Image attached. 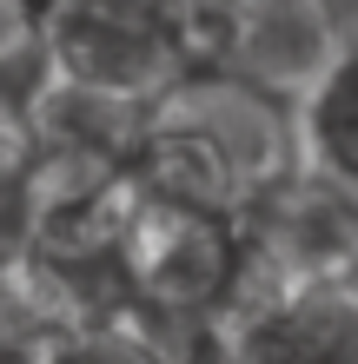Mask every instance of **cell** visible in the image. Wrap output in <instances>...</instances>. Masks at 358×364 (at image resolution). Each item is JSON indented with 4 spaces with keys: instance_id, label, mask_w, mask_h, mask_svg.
<instances>
[{
    "instance_id": "1",
    "label": "cell",
    "mask_w": 358,
    "mask_h": 364,
    "mask_svg": "<svg viewBox=\"0 0 358 364\" xmlns=\"http://www.w3.org/2000/svg\"><path fill=\"white\" fill-rule=\"evenodd\" d=\"M47 73L153 106L193 73V0H53Z\"/></svg>"
},
{
    "instance_id": "2",
    "label": "cell",
    "mask_w": 358,
    "mask_h": 364,
    "mask_svg": "<svg viewBox=\"0 0 358 364\" xmlns=\"http://www.w3.org/2000/svg\"><path fill=\"white\" fill-rule=\"evenodd\" d=\"M339 20L325 0H193V67H226L272 93H299L332 53Z\"/></svg>"
},
{
    "instance_id": "3",
    "label": "cell",
    "mask_w": 358,
    "mask_h": 364,
    "mask_svg": "<svg viewBox=\"0 0 358 364\" xmlns=\"http://www.w3.org/2000/svg\"><path fill=\"white\" fill-rule=\"evenodd\" d=\"M219 351L246 364H358V265L279 278L239 325H226Z\"/></svg>"
},
{
    "instance_id": "4",
    "label": "cell",
    "mask_w": 358,
    "mask_h": 364,
    "mask_svg": "<svg viewBox=\"0 0 358 364\" xmlns=\"http://www.w3.org/2000/svg\"><path fill=\"white\" fill-rule=\"evenodd\" d=\"M292 146L299 166H312L319 179L345 186L358 199V20L339 27L332 53L312 67L292 106Z\"/></svg>"
},
{
    "instance_id": "5",
    "label": "cell",
    "mask_w": 358,
    "mask_h": 364,
    "mask_svg": "<svg viewBox=\"0 0 358 364\" xmlns=\"http://www.w3.org/2000/svg\"><path fill=\"white\" fill-rule=\"evenodd\" d=\"M47 14L53 0H0V93L27 100L47 80Z\"/></svg>"
},
{
    "instance_id": "6",
    "label": "cell",
    "mask_w": 358,
    "mask_h": 364,
    "mask_svg": "<svg viewBox=\"0 0 358 364\" xmlns=\"http://www.w3.org/2000/svg\"><path fill=\"white\" fill-rule=\"evenodd\" d=\"M33 113H27V100L20 93H0V192H14L20 173L33 166Z\"/></svg>"
}]
</instances>
